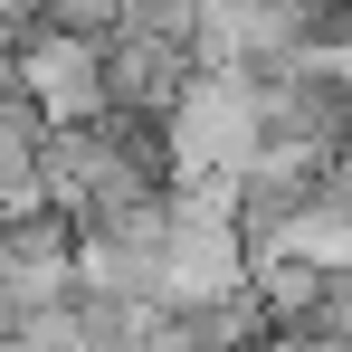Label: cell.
I'll use <instances>...</instances> for the list:
<instances>
[{"instance_id": "5b68a950", "label": "cell", "mask_w": 352, "mask_h": 352, "mask_svg": "<svg viewBox=\"0 0 352 352\" xmlns=\"http://www.w3.org/2000/svg\"><path fill=\"white\" fill-rule=\"evenodd\" d=\"M248 295H257L267 333H305V324L324 314L333 276H324V267H305V257H248Z\"/></svg>"}, {"instance_id": "7a4b0ae2", "label": "cell", "mask_w": 352, "mask_h": 352, "mask_svg": "<svg viewBox=\"0 0 352 352\" xmlns=\"http://www.w3.org/2000/svg\"><path fill=\"white\" fill-rule=\"evenodd\" d=\"M219 295H248V229H238L229 190H162V286H153V305L190 314V305H219Z\"/></svg>"}, {"instance_id": "8992f818", "label": "cell", "mask_w": 352, "mask_h": 352, "mask_svg": "<svg viewBox=\"0 0 352 352\" xmlns=\"http://www.w3.org/2000/svg\"><path fill=\"white\" fill-rule=\"evenodd\" d=\"M124 10H133V0H29V19H38V29H76V38H105Z\"/></svg>"}, {"instance_id": "3957f363", "label": "cell", "mask_w": 352, "mask_h": 352, "mask_svg": "<svg viewBox=\"0 0 352 352\" xmlns=\"http://www.w3.org/2000/svg\"><path fill=\"white\" fill-rule=\"evenodd\" d=\"M19 96L38 105L48 133H76V124L115 115V86H105V38H76V29H19Z\"/></svg>"}, {"instance_id": "52a82bcc", "label": "cell", "mask_w": 352, "mask_h": 352, "mask_svg": "<svg viewBox=\"0 0 352 352\" xmlns=\"http://www.w3.org/2000/svg\"><path fill=\"white\" fill-rule=\"evenodd\" d=\"M0 352H38V343H19V333H0Z\"/></svg>"}, {"instance_id": "6da1fadb", "label": "cell", "mask_w": 352, "mask_h": 352, "mask_svg": "<svg viewBox=\"0 0 352 352\" xmlns=\"http://www.w3.org/2000/svg\"><path fill=\"white\" fill-rule=\"evenodd\" d=\"M162 133V172L172 190H238V172L267 153V105H257V76L229 67H190V86L172 96Z\"/></svg>"}, {"instance_id": "277c9868", "label": "cell", "mask_w": 352, "mask_h": 352, "mask_svg": "<svg viewBox=\"0 0 352 352\" xmlns=\"http://www.w3.org/2000/svg\"><path fill=\"white\" fill-rule=\"evenodd\" d=\"M67 295H76V229H67L58 210L0 219V314L29 324V314H48Z\"/></svg>"}]
</instances>
